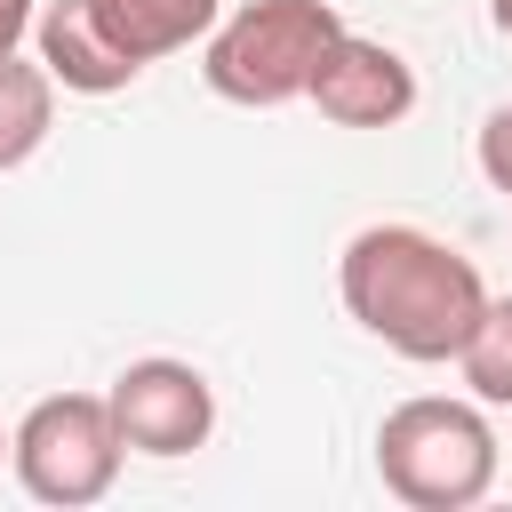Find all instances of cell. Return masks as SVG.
<instances>
[{"label":"cell","mask_w":512,"mask_h":512,"mask_svg":"<svg viewBox=\"0 0 512 512\" xmlns=\"http://www.w3.org/2000/svg\"><path fill=\"white\" fill-rule=\"evenodd\" d=\"M344 312L400 360H456L488 312V280L464 248H448L424 224H368L336 256Z\"/></svg>","instance_id":"obj_1"},{"label":"cell","mask_w":512,"mask_h":512,"mask_svg":"<svg viewBox=\"0 0 512 512\" xmlns=\"http://www.w3.org/2000/svg\"><path fill=\"white\" fill-rule=\"evenodd\" d=\"M376 480L408 512H472L496 488V432L480 400L416 392L376 424Z\"/></svg>","instance_id":"obj_2"},{"label":"cell","mask_w":512,"mask_h":512,"mask_svg":"<svg viewBox=\"0 0 512 512\" xmlns=\"http://www.w3.org/2000/svg\"><path fill=\"white\" fill-rule=\"evenodd\" d=\"M336 32H344L336 0H248V8L216 16L208 48H200V80L224 104H248V112L296 104Z\"/></svg>","instance_id":"obj_3"},{"label":"cell","mask_w":512,"mask_h":512,"mask_svg":"<svg viewBox=\"0 0 512 512\" xmlns=\"http://www.w3.org/2000/svg\"><path fill=\"white\" fill-rule=\"evenodd\" d=\"M120 456H128V440H120L104 392H48V400H32L24 424H16V456H8V472L24 480L32 504L80 512V504L112 496Z\"/></svg>","instance_id":"obj_4"},{"label":"cell","mask_w":512,"mask_h":512,"mask_svg":"<svg viewBox=\"0 0 512 512\" xmlns=\"http://www.w3.org/2000/svg\"><path fill=\"white\" fill-rule=\"evenodd\" d=\"M104 400H112V424L136 456H192L216 432V384L192 360H168V352L128 360Z\"/></svg>","instance_id":"obj_5"},{"label":"cell","mask_w":512,"mask_h":512,"mask_svg":"<svg viewBox=\"0 0 512 512\" xmlns=\"http://www.w3.org/2000/svg\"><path fill=\"white\" fill-rule=\"evenodd\" d=\"M304 96L336 128H400L416 112V64L384 40H368V32H336Z\"/></svg>","instance_id":"obj_6"},{"label":"cell","mask_w":512,"mask_h":512,"mask_svg":"<svg viewBox=\"0 0 512 512\" xmlns=\"http://www.w3.org/2000/svg\"><path fill=\"white\" fill-rule=\"evenodd\" d=\"M32 48H40V64L56 72V88H72V96H120V88L144 72V64L96 24L88 0H40Z\"/></svg>","instance_id":"obj_7"},{"label":"cell","mask_w":512,"mask_h":512,"mask_svg":"<svg viewBox=\"0 0 512 512\" xmlns=\"http://www.w3.org/2000/svg\"><path fill=\"white\" fill-rule=\"evenodd\" d=\"M88 8L136 64H160V56L192 48V40H208L216 16H224V0H88Z\"/></svg>","instance_id":"obj_8"},{"label":"cell","mask_w":512,"mask_h":512,"mask_svg":"<svg viewBox=\"0 0 512 512\" xmlns=\"http://www.w3.org/2000/svg\"><path fill=\"white\" fill-rule=\"evenodd\" d=\"M56 128V72L32 56H0V176L24 168Z\"/></svg>","instance_id":"obj_9"},{"label":"cell","mask_w":512,"mask_h":512,"mask_svg":"<svg viewBox=\"0 0 512 512\" xmlns=\"http://www.w3.org/2000/svg\"><path fill=\"white\" fill-rule=\"evenodd\" d=\"M456 368H464L480 408H512V296H488V312H480L472 344L456 352Z\"/></svg>","instance_id":"obj_10"},{"label":"cell","mask_w":512,"mask_h":512,"mask_svg":"<svg viewBox=\"0 0 512 512\" xmlns=\"http://www.w3.org/2000/svg\"><path fill=\"white\" fill-rule=\"evenodd\" d=\"M472 152H480V176L512 200V104H496V112L480 120V144H472Z\"/></svg>","instance_id":"obj_11"},{"label":"cell","mask_w":512,"mask_h":512,"mask_svg":"<svg viewBox=\"0 0 512 512\" xmlns=\"http://www.w3.org/2000/svg\"><path fill=\"white\" fill-rule=\"evenodd\" d=\"M40 24V0H0V56H16Z\"/></svg>","instance_id":"obj_12"},{"label":"cell","mask_w":512,"mask_h":512,"mask_svg":"<svg viewBox=\"0 0 512 512\" xmlns=\"http://www.w3.org/2000/svg\"><path fill=\"white\" fill-rule=\"evenodd\" d=\"M488 24H496V32L512 40V0H488Z\"/></svg>","instance_id":"obj_13"},{"label":"cell","mask_w":512,"mask_h":512,"mask_svg":"<svg viewBox=\"0 0 512 512\" xmlns=\"http://www.w3.org/2000/svg\"><path fill=\"white\" fill-rule=\"evenodd\" d=\"M8 456H16V432H8V424H0V464H8Z\"/></svg>","instance_id":"obj_14"}]
</instances>
